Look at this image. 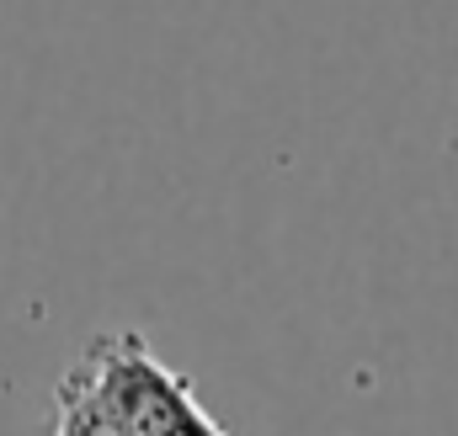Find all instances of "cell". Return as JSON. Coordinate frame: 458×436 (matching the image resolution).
<instances>
[{"label": "cell", "mask_w": 458, "mask_h": 436, "mask_svg": "<svg viewBox=\"0 0 458 436\" xmlns=\"http://www.w3.org/2000/svg\"><path fill=\"white\" fill-rule=\"evenodd\" d=\"M81 356L113 399L128 436H225L219 421L198 405L192 383L176 367H165L139 330H107Z\"/></svg>", "instance_id": "cell-1"}, {"label": "cell", "mask_w": 458, "mask_h": 436, "mask_svg": "<svg viewBox=\"0 0 458 436\" xmlns=\"http://www.w3.org/2000/svg\"><path fill=\"white\" fill-rule=\"evenodd\" d=\"M54 436H128L86 356H75V367L54 389Z\"/></svg>", "instance_id": "cell-2"}]
</instances>
